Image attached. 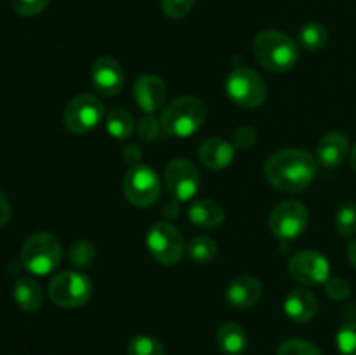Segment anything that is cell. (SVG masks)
<instances>
[{
    "label": "cell",
    "instance_id": "obj_7",
    "mask_svg": "<svg viewBox=\"0 0 356 355\" xmlns=\"http://www.w3.org/2000/svg\"><path fill=\"white\" fill-rule=\"evenodd\" d=\"M104 117V104L92 94H79L65 108L63 122L73 134H87L99 125Z\"/></svg>",
    "mask_w": 356,
    "mask_h": 355
},
{
    "label": "cell",
    "instance_id": "obj_21",
    "mask_svg": "<svg viewBox=\"0 0 356 355\" xmlns=\"http://www.w3.org/2000/svg\"><path fill=\"white\" fill-rule=\"evenodd\" d=\"M219 350L225 355H242L247 348V334L236 322H225L216 334Z\"/></svg>",
    "mask_w": 356,
    "mask_h": 355
},
{
    "label": "cell",
    "instance_id": "obj_20",
    "mask_svg": "<svg viewBox=\"0 0 356 355\" xmlns=\"http://www.w3.org/2000/svg\"><path fill=\"white\" fill-rule=\"evenodd\" d=\"M14 301L24 312H37L44 305V291L31 277H19L14 284Z\"/></svg>",
    "mask_w": 356,
    "mask_h": 355
},
{
    "label": "cell",
    "instance_id": "obj_31",
    "mask_svg": "<svg viewBox=\"0 0 356 355\" xmlns=\"http://www.w3.org/2000/svg\"><path fill=\"white\" fill-rule=\"evenodd\" d=\"M51 0H10L13 3V9L16 10L21 16H37V14L44 13L45 7L49 6Z\"/></svg>",
    "mask_w": 356,
    "mask_h": 355
},
{
    "label": "cell",
    "instance_id": "obj_30",
    "mask_svg": "<svg viewBox=\"0 0 356 355\" xmlns=\"http://www.w3.org/2000/svg\"><path fill=\"white\" fill-rule=\"evenodd\" d=\"M195 6V0H160V7H162L163 14L172 19H181L186 17L191 13Z\"/></svg>",
    "mask_w": 356,
    "mask_h": 355
},
{
    "label": "cell",
    "instance_id": "obj_2",
    "mask_svg": "<svg viewBox=\"0 0 356 355\" xmlns=\"http://www.w3.org/2000/svg\"><path fill=\"white\" fill-rule=\"evenodd\" d=\"M254 54L266 70L284 73L299 61V45L282 31L264 30L254 40Z\"/></svg>",
    "mask_w": 356,
    "mask_h": 355
},
{
    "label": "cell",
    "instance_id": "obj_22",
    "mask_svg": "<svg viewBox=\"0 0 356 355\" xmlns=\"http://www.w3.org/2000/svg\"><path fill=\"white\" fill-rule=\"evenodd\" d=\"M134 117L124 108H113L106 115V131L115 139H127L134 132Z\"/></svg>",
    "mask_w": 356,
    "mask_h": 355
},
{
    "label": "cell",
    "instance_id": "obj_35",
    "mask_svg": "<svg viewBox=\"0 0 356 355\" xmlns=\"http://www.w3.org/2000/svg\"><path fill=\"white\" fill-rule=\"evenodd\" d=\"M9 218H10V204L6 198V195L0 191V228L9 221Z\"/></svg>",
    "mask_w": 356,
    "mask_h": 355
},
{
    "label": "cell",
    "instance_id": "obj_38",
    "mask_svg": "<svg viewBox=\"0 0 356 355\" xmlns=\"http://www.w3.org/2000/svg\"><path fill=\"white\" fill-rule=\"evenodd\" d=\"M351 167H353L355 173H356V143H355L353 150H351Z\"/></svg>",
    "mask_w": 356,
    "mask_h": 355
},
{
    "label": "cell",
    "instance_id": "obj_18",
    "mask_svg": "<svg viewBox=\"0 0 356 355\" xmlns=\"http://www.w3.org/2000/svg\"><path fill=\"white\" fill-rule=\"evenodd\" d=\"M198 159L205 167L212 171H219L228 167L235 159V148L232 143L221 138L205 139L198 150Z\"/></svg>",
    "mask_w": 356,
    "mask_h": 355
},
{
    "label": "cell",
    "instance_id": "obj_8",
    "mask_svg": "<svg viewBox=\"0 0 356 355\" xmlns=\"http://www.w3.org/2000/svg\"><path fill=\"white\" fill-rule=\"evenodd\" d=\"M160 178L145 164L132 166L124 176V195L136 207H149L160 197Z\"/></svg>",
    "mask_w": 356,
    "mask_h": 355
},
{
    "label": "cell",
    "instance_id": "obj_16",
    "mask_svg": "<svg viewBox=\"0 0 356 355\" xmlns=\"http://www.w3.org/2000/svg\"><path fill=\"white\" fill-rule=\"evenodd\" d=\"M284 310L291 320L298 324L309 322L318 312V301L309 289L299 287L289 292L285 298Z\"/></svg>",
    "mask_w": 356,
    "mask_h": 355
},
{
    "label": "cell",
    "instance_id": "obj_6",
    "mask_svg": "<svg viewBox=\"0 0 356 355\" xmlns=\"http://www.w3.org/2000/svg\"><path fill=\"white\" fill-rule=\"evenodd\" d=\"M229 100L240 108H257L266 100V84L257 72L247 66H238L226 80Z\"/></svg>",
    "mask_w": 356,
    "mask_h": 355
},
{
    "label": "cell",
    "instance_id": "obj_9",
    "mask_svg": "<svg viewBox=\"0 0 356 355\" xmlns=\"http://www.w3.org/2000/svg\"><path fill=\"white\" fill-rule=\"evenodd\" d=\"M146 246H148V251L153 256V260L159 261L160 265L179 263L184 254V249H186L179 230L165 221L155 223L148 230Z\"/></svg>",
    "mask_w": 356,
    "mask_h": 355
},
{
    "label": "cell",
    "instance_id": "obj_5",
    "mask_svg": "<svg viewBox=\"0 0 356 355\" xmlns=\"http://www.w3.org/2000/svg\"><path fill=\"white\" fill-rule=\"evenodd\" d=\"M92 296V284L79 271H61L49 282V298L61 308H79Z\"/></svg>",
    "mask_w": 356,
    "mask_h": 355
},
{
    "label": "cell",
    "instance_id": "obj_17",
    "mask_svg": "<svg viewBox=\"0 0 356 355\" xmlns=\"http://www.w3.org/2000/svg\"><path fill=\"white\" fill-rule=\"evenodd\" d=\"M350 153V139L339 131L323 136L316 148L318 162L325 167H339Z\"/></svg>",
    "mask_w": 356,
    "mask_h": 355
},
{
    "label": "cell",
    "instance_id": "obj_19",
    "mask_svg": "<svg viewBox=\"0 0 356 355\" xmlns=\"http://www.w3.org/2000/svg\"><path fill=\"white\" fill-rule=\"evenodd\" d=\"M188 218L193 225L211 230L225 221V211L216 200L204 198V200H195L188 207Z\"/></svg>",
    "mask_w": 356,
    "mask_h": 355
},
{
    "label": "cell",
    "instance_id": "obj_36",
    "mask_svg": "<svg viewBox=\"0 0 356 355\" xmlns=\"http://www.w3.org/2000/svg\"><path fill=\"white\" fill-rule=\"evenodd\" d=\"M124 159H125V162L131 164V167L132 166H138L139 159H141V152H139L138 146L131 145V146H127V148H125Z\"/></svg>",
    "mask_w": 356,
    "mask_h": 355
},
{
    "label": "cell",
    "instance_id": "obj_1",
    "mask_svg": "<svg viewBox=\"0 0 356 355\" xmlns=\"http://www.w3.org/2000/svg\"><path fill=\"white\" fill-rule=\"evenodd\" d=\"M318 164L306 150L285 148L273 153L264 166L268 181L287 194H299L313 183Z\"/></svg>",
    "mask_w": 356,
    "mask_h": 355
},
{
    "label": "cell",
    "instance_id": "obj_14",
    "mask_svg": "<svg viewBox=\"0 0 356 355\" xmlns=\"http://www.w3.org/2000/svg\"><path fill=\"white\" fill-rule=\"evenodd\" d=\"M134 100L145 113H155L163 108L167 100V86L160 77L145 73L134 84Z\"/></svg>",
    "mask_w": 356,
    "mask_h": 355
},
{
    "label": "cell",
    "instance_id": "obj_3",
    "mask_svg": "<svg viewBox=\"0 0 356 355\" xmlns=\"http://www.w3.org/2000/svg\"><path fill=\"white\" fill-rule=\"evenodd\" d=\"M207 108L204 101L193 96H183L170 101L162 111V131L170 138H190L204 125Z\"/></svg>",
    "mask_w": 356,
    "mask_h": 355
},
{
    "label": "cell",
    "instance_id": "obj_15",
    "mask_svg": "<svg viewBox=\"0 0 356 355\" xmlns=\"http://www.w3.org/2000/svg\"><path fill=\"white\" fill-rule=\"evenodd\" d=\"M263 296V287H261L259 281H256L250 275H240L232 284L228 285L226 291V299H228L229 306L236 310H249L257 305V301Z\"/></svg>",
    "mask_w": 356,
    "mask_h": 355
},
{
    "label": "cell",
    "instance_id": "obj_32",
    "mask_svg": "<svg viewBox=\"0 0 356 355\" xmlns=\"http://www.w3.org/2000/svg\"><path fill=\"white\" fill-rule=\"evenodd\" d=\"M325 291L329 298L336 299V301H344L350 298V282L343 277H332L325 282Z\"/></svg>",
    "mask_w": 356,
    "mask_h": 355
},
{
    "label": "cell",
    "instance_id": "obj_11",
    "mask_svg": "<svg viewBox=\"0 0 356 355\" xmlns=\"http://www.w3.org/2000/svg\"><path fill=\"white\" fill-rule=\"evenodd\" d=\"M165 187L176 202H186L197 195L200 188V173L186 159H174L165 167Z\"/></svg>",
    "mask_w": 356,
    "mask_h": 355
},
{
    "label": "cell",
    "instance_id": "obj_23",
    "mask_svg": "<svg viewBox=\"0 0 356 355\" xmlns=\"http://www.w3.org/2000/svg\"><path fill=\"white\" fill-rule=\"evenodd\" d=\"M329 42V31L322 23H308L299 31V44L309 52H316L323 49Z\"/></svg>",
    "mask_w": 356,
    "mask_h": 355
},
{
    "label": "cell",
    "instance_id": "obj_4",
    "mask_svg": "<svg viewBox=\"0 0 356 355\" xmlns=\"http://www.w3.org/2000/svg\"><path fill=\"white\" fill-rule=\"evenodd\" d=\"M61 260V242L49 232H37L30 235L21 249V263L33 275L51 274L59 267Z\"/></svg>",
    "mask_w": 356,
    "mask_h": 355
},
{
    "label": "cell",
    "instance_id": "obj_34",
    "mask_svg": "<svg viewBox=\"0 0 356 355\" xmlns=\"http://www.w3.org/2000/svg\"><path fill=\"white\" fill-rule=\"evenodd\" d=\"M233 139H235V145L238 148H247V146H252L254 141H256V131L252 127L243 125V127L236 129Z\"/></svg>",
    "mask_w": 356,
    "mask_h": 355
},
{
    "label": "cell",
    "instance_id": "obj_12",
    "mask_svg": "<svg viewBox=\"0 0 356 355\" xmlns=\"http://www.w3.org/2000/svg\"><path fill=\"white\" fill-rule=\"evenodd\" d=\"M289 274L302 285H318L330 278V267L323 254L316 251H301L289 261Z\"/></svg>",
    "mask_w": 356,
    "mask_h": 355
},
{
    "label": "cell",
    "instance_id": "obj_28",
    "mask_svg": "<svg viewBox=\"0 0 356 355\" xmlns=\"http://www.w3.org/2000/svg\"><path fill=\"white\" fill-rule=\"evenodd\" d=\"M277 355H322L318 347L312 343V341L299 340V338H292V340L284 341L278 348Z\"/></svg>",
    "mask_w": 356,
    "mask_h": 355
},
{
    "label": "cell",
    "instance_id": "obj_29",
    "mask_svg": "<svg viewBox=\"0 0 356 355\" xmlns=\"http://www.w3.org/2000/svg\"><path fill=\"white\" fill-rule=\"evenodd\" d=\"M337 348L341 355H356V324H344L337 333Z\"/></svg>",
    "mask_w": 356,
    "mask_h": 355
},
{
    "label": "cell",
    "instance_id": "obj_26",
    "mask_svg": "<svg viewBox=\"0 0 356 355\" xmlns=\"http://www.w3.org/2000/svg\"><path fill=\"white\" fill-rule=\"evenodd\" d=\"M129 355H167L165 348L156 338L139 334L129 341Z\"/></svg>",
    "mask_w": 356,
    "mask_h": 355
},
{
    "label": "cell",
    "instance_id": "obj_13",
    "mask_svg": "<svg viewBox=\"0 0 356 355\" xmlns=\"http://www.w3.org/2000/svg\"><path fill=\"white\" fill-rule=\"evenodd\" d=\"M90 80L94 89L103 96H117L124 89L125 75L120 63L113 58H99L90 70Z\"/></svg>",
    "mask_w": 356,
    "mask_h": 355
},
{
    "label": "cell",
    "instance_id": "obj_10",
    "mask_svg": "<svg viewBox=\"0 0 356 355\" xmlns=\"http://www.w3.org/2000/svg\"><path fill=\"white\" fill-rule=\"evenodd\" d=\"M309 214L306 205L298 200L282 202L280 205L273 209L270 216V230L277 239L294 240L299 239L308 228Z\"/></svg>",
    "mask_w": 356,
    "mask_h": 355
},
{
    "label": "cell",
    "instance_id": "obj_33",
    "mask_svg": "<svg viewBox=\"0 0 356 355\" xmlns=\"http://www.w3.org/2000/svg\"><path fill=\"white\" fill-rule=\"evenodd\" d=\"M138 132L145 141H153V139L159 138V134L162 132V124H160V120H156L152 113H146L145 117L139 120Z\"/></svg>",
    "mask_w": 356,
    "mask_h": 355
},
{
    "label": "cell",
    "instance_id": "obj_27",
    "mask_svg": "<svg viewBox=\"0 0 356 355\" xmlns=\"http://www.w3.org/2000/svg\"><path fill=\"white\" fill-rule=\"evenodd\" d=\"M96 260V249L89 240H76L72 247H70V263L75 268H89Z\"/></svg>",
    "mask_w": 356,
    "mask_h": 355
},
{
    "label": "cell",
    "instance_id": "obj_24",
    "mask_svg": "<svg viewBox=\"0 0 356 355\" xmlns=\"http://www.w3.org/2000/svg\"><path fill=\"white\" fill-rule=\"evenodd\" d=\"M186 251L190 260H193L195 263H211L218 254V246L211 237L198 235L190 240Z\"/></svg>",
    "mask_w": 356,
    "mask_h": 355
},
{
    "label": "cell",
    "instance_id": "obj_37",
    "mask_svg": "<svg viewBox=\"0 0 356 355\" xmlns=\"http://www.w3.org/2000/svg\"><path fill=\"white\" fill-rule=\"evenodd\" d=\"M348 261L356 268V239L348 247Z\"/></svg>",
    "mask_w": 356,
    "mask_h": 355
},
{
    "label": "cell",
    "instance_id": "obj_25",
    "mask_svg": "<svg viewBox=\"0 0 356 355\" xmlns=\"http://www.w3.org/2000/svg\"><path fill=\"white\" fill-rule=\"evenodd\" d=\"M336 230L343 239L356 233V202H346L336 214Z\"/></svg>",
    "mask_w": 356,
    "mask_h": 355
}]
</instances>
